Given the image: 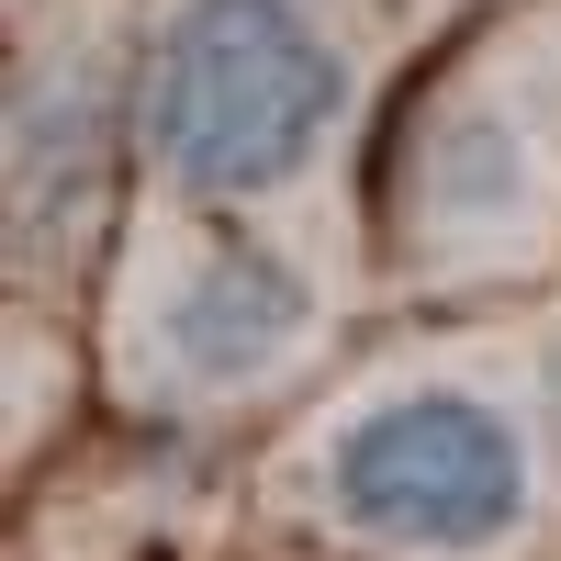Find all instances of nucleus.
<instances>
[{"mask_svg":"<svg viewBox=\"0 0 561 561\" xmlns=\"http://www.w3.org/2000/svg\"><path fill=\"white\" fill-rule=\"evenodd\" d=\"M359 113L348 0H158L135 45V158L180 214H270Z\"/></svg>","mask_w":561,"mask_h":561,"instance_id":"nucleus-1","label":"nucleus"},{"mask_svg":"<svg viewBox=\"0 0 561 561\" xmlns=\"http://www.w3.org/2000/svg\"><path fill=\"white\" fill-rule=\"evenodd\" d=\"M382 248L415 280H528L561 248V0L415 79L382 147Z\"/></svg>","mask_w":561,"mask_h":561,"instance_id":"nucleus-2","label":"nucleus"},{"mask_svg":"<svg viewBox=\"0 0 561 561\" xmlns=\"http://www.w3.org/2000/svg\"><path fill=\"white\" fill-rule=\"evenodd\" d=\"M304 494L382 561H505L539 528V438L472 370H393L314 427Z\"/></svg>","mask_w":561,"mask_h":561,"instance_id":"nucleus-3","label":"nucleus"},{"mask_svg":"<svg viewBox=\"0 0 561 561\" xmlns=\"http://www.w3.org/2000/svg\"><path fill=\"white\" fill-rule=\"evenodd\" d=\"M337 325V280L314 248L270 237L248 214H180L169 237L135 248L113 293V348L124 382L147 404H259L325 348Z\"/></svg>","mask_w":561,"mask_h":561,"instance_id":"nucleus-4","label":"nucleus"},{"mask_svg":"<svg viewBox=\"0 0 561 561\" xmlns=\"http://www.w3.org/2000/svg\"><path fill=\"white\" fill-rule=\"evenodd\" d=\"M113 113H124V57L113 34L34 0L12 23V259L68 270L113 203Z\"/></svg>","mask_w":561,"mask_h":561,"instance_id":"nucleus-5","label":"nucleus"},{"mask_svg":"<svg viewBox=\"0 0 561 561\" xmlns=\"http://www.w3.org/2000/svg\"><path fill=\"white\" fill-rule=\"evenodd\" d=\"M539 438H550V460H561V337L539 348Z\"/></svg>","mask_w":561,"mask_h":561,"instance_id":"nucleus-6","label":"nucleus"}]
</instances>
